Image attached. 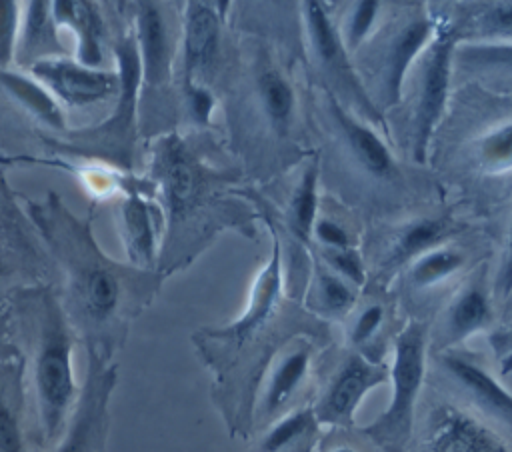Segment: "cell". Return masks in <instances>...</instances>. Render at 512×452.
<instances>
[{"label": "cell", "mask_w": 512, "mask_h": 452, "mask_svg": "<svg viewBox=\"0 0 512 452\" xmlns=\"http://www.w3.org/2000/svg\"><path fill=\"white\" fill-rule=\"evenodd\" d=\"M330 452H356V450L350 448V446H338V448H334V450H330Z\"/></svg>", "instance_id": "obj_43"}, {"label": "cell", "mask_w": 512, "mask_h": 452, "mask_svg": "<svg viewBox=\"0 0 512 452\" xmlns=\"http://www.w3.org/2000/svg\"><path fill=\"white\" fill-rule=\"evenodd\" d=\"M20 346L26 344V386L32 442L48 452L64 434L80 386L74 380L72 350L78 342L64 314L56 284L22 288L10 294Z\"/></svg>", "instance_id": "obj_2"}, {"label": "cell", "mask_w": 512, "mask_h": 452, "mask_svg": "<svg viewBox=\"0 0 512 452\" xmlns=\"http://www.w3.org/2000/svg\"><path fill=\"white\" fill-rule=\"evenodd\" d=\"M456 232V224L448 218H418L410 222L394 240L386 266L414 262L422 254L442 246Z\"/></svg>", "instance_id": "obj_25"}, {"label": "cell", "mask_w": 512, "mask_h": 452, "mask_svg": "<svg viewBox=\"0 0 512 452\" xmlns=\"http://www.w3.org/2000/svg\"><path fill=\"white\" fill-rule=\"evenodd\" d=\"M316 212H318V162L314 160L302 172L288 206L290 230L304 244H308L312 238Z\"/></svg>", "instance_id": "obj_29"}, {"label": "cell", "mask_w": 512, "mask_h": 452, "mask_svg": "<svg viewBox=\"0 0 512 452\" xmlns=\"http://www.w3.org/2000/svg\"><path fill=\"white\" fill-rule=\"evenodd\" d=\"M0 88L16 102L30 118H34L44 128L46 134H62L68 130V114L60 102L44 88L34 76L14 68H0Z\"/></svg>", "instance_id": "obj_24"}, {"label": "cell", "mask_w": 512, "mask_h": 452, "mask_svg": "<svg viewBox=\"0 0 512 452\" xmlns=\"http://www.w3.org/2000/svg\"><path fill=\"white\" fill-rule=\"evenodd\" d=\"M312 350L310 344L298 340L284 348L268 368L264 386L256 404L258 416L264 420L274 418L302 388L310 372Z\"/></svg>", "instance_id": "obj_22"}, {"label": "cell", "mask_w": 512, "mask_h": 452, "mask_svg": "<svg viewBox=\"0 0 512 452\" xmlns=\"http://www.w3.org/2000/svg\"><path fill=\"white\" fill-rule=\"evenodd\" d=\"M500 372H502V376H508V374H512V350L502 358V366H500Z\"/></svg>", "instance_id": "obj_42"}, {"label": "cell", "mask_w": 512, "mask_h": 452, "mask_svg": "<svg viewBox=\"0 0 512 452\" xmlns=\"http://www.w3.org/2000/svg\"><path fill=\"white\" fill-rule=\"evenodd\" d=\"M318 426L312 408L292 410L268 428L258 452H310Z\"/></svg>", "instance_id": "obj_27"}, {"label": "cell", "mask_w": 512, "mask_h": 452, "mask_svg": "<svg viewBox=\"0 0 512 452\" xmlns=\"http://www.w3.org/2000/svg\"><path fill=\"white\" fill-rule=\"evenodd\" d=\"M326 108L354 162L372 178H392L396 164L380 136L364 122H358L332 92L326 94Z\"/></svg>", "instance_id": "obj_20"}, {"label": "cell", "mask_w": 512, "mask_h": 452, "mask_svg": "<svg viewBox=\"0 0 512 452\" xmlns=\"http://www.w3.org/2000/svg\"><path fill=\"white\" fill-rule=\"evenodd\" d=\"M512 294V218L508 226L506 246L500 258V266L494 278V296L496 298H508Z\"/></svg>", "instance_id": "obj_41"}, {"label": "cell", "mask_w": 512, "mask_h": 452, "mask_svg": "<svg viewBox=\"0 0 512 452\" xmlns=\"http://www.w3.org/2000/svg\"><path fill=\"white\" fill-rule=\"evenodd\" d=\"M312 234L324 246V250L350 248V234L332 218H316Z\"/></svg>", "instance_id": "obj_40"}, {"label": "cell", "mask_w": 512, "mask_h": 452, "mask_svg": "<svg viewBox=\"0 0 512 452\" xmlns=\"http://www.w3.org/2000/svg\"><path fill=\"white\" fill-rule=\"evenodd\" d=\"M436 30V20L426 14H416L400 24L388 38L380 58V100L382 106H396L402 98L406 72L426 50Z\"/></svg>", "instance_id": "obj_17"}, {"label": "cell", "mask_w": 512, "mask_h": 452, "mask_svg": "<svg viewBox=\"0 0 512 452\" xmlns=\"http://www.w3.org/2000/svg\"><path fill=\"white\" fill-rule=\"evenodd\" d=\"M428 340V324L420 320L408 322L394 338V360L388 368L392 398L376 420L360 428L384 452H406L408 448L426 376Z\"/></svg>", "instance_id": "obj_4"}, {"label": "cell", "mask_w": 512, "mask_h": 452, "mask_svg": "<svg viewBox=\"0 0 512 452\" xmlns=\"http://www.w3.org/2000/svg\"><path fill=\"white\" fill-rule=\"evenodd\" d=\"M0 162V294L56 284L58 272Z\"/></svg>", "instance_id": "obj_5"}, {"label": "cell", "mask_w": 512, "mask_h": 452, "mask_svg": "<svg viewBox=\"0 0 512 452\" xmlns=\"http://www.w3.org/2000/svg\"><path fill=\"white\" fill-rule=\"evenodd\" d=\"M454 66L476 74L512 76V42H464L456 46Z\"/></svg>", "instance_id": "obj_28"}, {"label": "cell", "mask_w": 512, "mask_h": 452, "mask_svg": "<svg viewBox=\"0 0 512 452\" xmlns=\"http://www.w3.org/2000/svg\"><path fill=\"white\" fill-rule=\"evenodd\" d=\"M20 354H22V348L18 342V328L14 322L10 296H8V302L0 308V360H8Z\"/></svg>", "instance_id": "obj_39"}, {"label": "cell", "mask_w": 512, "mask_h": 452, "mask_svg": "<svg viewBox=\"0 0 512 452\" xmlns=\"http://www.w3.org/2000/svg\"><path fill=\"white\" fill-rule=\"evenodd\" d=\"M20 202L62 280L58 296L76 340L86 354L112 362L164 276L118 262L100 248L92 232L96 202L86 216L72 212L54 190L42 198L20 194Z\"/></svg>", "instance_id": "obj_1"}, {"label": "cell", "mask_w": 512, "mask_h": 452, "mask_svg": "<svg viewBox=\"0 0 512 452\" xmlns=\"http://www.w3.org/2000/svg\"><path fill=\"white\" fill-rule=\"evenodd\" d=\"M270 236H272L270 260L254 280L244 314L228 326L204 328L194 334V342L202 352V356L214 354L222 348L228 350V348L242 346L274 314L282 296V258H280V238L272 224H270Z\"/></svg>", "instance_id": "obj_9"}, {"label": "cell", "mask_w": 512, "mask_h": 452, "mask_svg": "<svg viewBox=\"0 0 512 452\" xmlns=\"http://www.w3.org/2000/svg\"><path fill=\"white\" fill-rule=\"evenodd\" d=\"M390 380L386 364L370 360L362 352H350L330 376L312 412L318 424L352 426L364 396Z\"/></svg>", "instance_id": "obj_12"}, {"label": "cell", "mask_w": 512, "mask_h": 452, "mask_svg": "<svg viewBox=\"0 0 512 452\" xmlns=\"http://www.w3.org/2000/svg\"><path fill=\"white\" fill-rule=\"evenodd\" d=\"M58 24L52 14V2H26L20 34L14 54V66L22 72H28L34 64L42 60L66 58L68 48L60 40Z\"/></svg>", "instance_id": "obj_23"}, {"label": "cell", "mask_w": 512, "mask_h": 452, "mask_svg": "<svg viewBox=\"0 0 512 452\" xmlns=\"http://www.w3.org/2000/svg\"><path fill=\"white\" fill-rule=\"evenodd\" d=\"M52 14L58 26L72 30L76 36L74 60L86 68H102L106 64V46L110 48L104 8L88 0H56L52 2Z\"/></svg>", "instance_id": "obj_19"}, {"label": "cell", "mask_w": 512, "mask_h": 452, "mask_svg": "<svg viewBox=\"0 0 512 452\" xmlns=\"http://www.w3.org/2000/svg\"><path fill=\"white\" fill-rule=\"evenodd\" d=\"M492 322V300L482 282L464 284L444 308L436 336V352L450 350Z\"/></svg>", "instance_id": "obj_21"}, {"label": "cell", "mask_w": 512, "mask_h": 452, "mask_svg": "<svg viewBox=\"0 0 512 452\" xmlns=\"http://www.w3.org/2000/svg\"><path fill=\"white\" fill-rule=\"evenodd\" d=\"M456 46L458 36L454 26L436 20L434 36L420 56L422 60L412 116V156L420 164L426 162L432 136L448 102Z\"/></svg>", "instance_id": "obj_7"}, {"label": "cell", "mask_w": 512, "mask_h": 452, "mask_svg": "<svg viewBox=\"0 0 512 452\" xmlns=\"http://www.w3.org/2000/svg\"><path fill=\"white\" fill-rule=\"evenodd\" d=\"M118 228L126 248V262L136 268L156 270L164 216L154 200V188L124 194L118 208Z\"/></svg>", "instance_id": "obj_16"}, {"label": "cell", "mask_w": 512, "mask_h": 452, "mask_svg": "<svg viewBox=\"0 0 512 452\" xmlns=\"http://www.w3.org/2000/svg\"><path fill=\"white\" fill-rule=\"evenodd\" d=\"M324 260L328 264V270L346 280L350 286L358 288L364 284V266L360 254L350 248H338V250H324Z\"/></svg>", "instance_id": "obj_36"}, {"label": "cell", "mask_w": 512, "mask_h": 452, "mask_svg": "<svg viewBox=\"0 0 512 452\" xmlns=\"http://www.w3.org/2000/svg\"><path fill=\"white\" fill-rule=\"evenodd\" d=\"M182 96L188 118L198 126H208L216 104L212 90L206 86H186L182 88Z\"/></svg>", "instance_id": "obj_38"}, {"label": "cell", "mask_w": 512, "mask_h": 452, "mask_svg": "<svg viewBox=\"0 0 512 452\" xmlns=\"http://www.w3.org/2000/svg\"><path fill=\"white\" fill-rule=\"evenodd\" d=\"M64 110H88L100 104L116 102L120 92V78L116 70L86 68L74 58L42 60L28 70Z\"/></svg>", "instance_id": "obj_11"}, {"label": "cell", "mask_w": 512, "mask_h": 452, "mask_svg": "<svg viewBox=\"0 0 512 452\" xmlns=\"http://www.w3.org/2000/svg\"><path fill=\"white\" fill-rule=\"evenodd\" d=\"M378 14H380V2L362 0L352 6L346 18L344 36H342L346 50H356L360 46V42L372 32L378 20Z\"/></svg>", "instance_id": "obj_33"}, {"label": "cell", "mask_w": 512, "mask_h": 452, "mask_svg": "<svg viewBox=\"0 0 512 452\" xmlns=\"http://www.w3.org/2000/svg\"><path fill=\"white\" fill-rule=\"evenodd\" d=\"M6 302H8V296H6V294H0V308H2Z\"/></svg>", "instance_id": "obj_44"}, {"label": "cell", "mask_w": 512, "mask_h": 452, "mask_svg": "<svg viewBox=\"0 0 512 452\" xmlns=\"http://www.w3.org/2000/svg\"><path fill=\"white\" fill-rule=\"evenodd\" d=\"M426 452H512L510 442L482 416L454 404H438L426 424Z\"/></svg>", "instance_id": "obj_15"}, {"label": "cell", "mask_w": 512, "mask_h": 452, "mask_svg": "<svg viewBox=\"0 0 512 452\" xmlns=\"http://www.w3.org/2000/svg\"><path fill=\"white\" fill-rule=\"evenodd\" d=\"M384 326V308L380 304L364 306L352 320L348 328V338L354 348L368 346Z\"/></svg>", "instance_id": "obj_35"}, {"label": "cell", "mask_w": 512, "mask_h": 452, "mask_svg": "<svg viewBox=\"0 0 512 452\" xmlns=\"http://www.w3.org/2000/svg\"><path fill=\"white\" fill-rule=\"evenodd\" d=\"M132 16L140 54L138 118L142 134L150 122L154 104H158L156 116L160 114V100L166 98L172 84L176 64V34L172 30V16L162 2H134Z\"/></svg>", "instance_id": "obj_6"}, {"label": "cell", "mask_w": 512, "mask_h": 452, "mask_svg": "<svg viewBox=\"0 0 512 452\" xmlns=\"http://www.w3.org/2000/svg\"><path fill=\"white\" fill-rule=\"evenodd\" d=\"M88 366L70 422L48 452H106L110 434V398L118 380L116 362L86 354Z\"/></svg>", "instance_id": "obj_8"}, {"label": "cell", "mask_w": 512, "mask_h": 452, "mask_svg": "<svg viewBox=\"0 0 512 452\" xmlns=\"http://www.w3.org/2000/svg\"><path fill=\"white\" fill-rule=\"evenodd\" d=\"M436 362L446 380L482 418L512 432V392L492 376L482 360L450 348L436 352Z\"/></svg>", "instance_id": "obj_13"}, {"label": "cell", "mask_w": 512, "mask_h": 452, "mask_svg": "<svg viewBox=\"0 0 512 452\" xmlns=\"http://www.w3.org/2000/svg\"><path fill=\"white\" fill-rule=\"evenodd\" d=\"M256 94L268 124L284 136L294 118L296 96L290 80L272 64H264L256 74Z\"/></svg>", "instance_id": "obj_26"}, {"label": "cell", "mask_w": 512, "mask_h": 452, "mask_svg": "<svg viewBox=\"0 0 512 452\" xmlns=\"http://www.w3.org/2000/svg\"><path fill=\"white\" fill-rule=\"evenodd\" d=\"M480 28L490 42H512V2L490 6L480 16Z\"/></svg>", "instance_id": "obj_37"}, {"label": "cell", "mask_w": 512, "mask_h": 452, "mask_svg": "<svg viewBox=\"0 0 512 452\" xmlns=\"http://www.w3.org/2000/svg\"><path fill=\"white\" fill-rule=\"evenodd\" d=\"M314 302L322 314L340 318L352 310L356 302V290L328 268H320L316 272Z\"/></svg>", "instance_id": "obj_31"}, {"label": "cell", "mask_w": 512, "mask_h": 452, "mask_svg": "<svg viewBox=\"0 0 512 452\" xmlns=\"http://www.w3.org/2000/svg\"><path fill=\"white\" fill-rule=\"evenodd\" d=\"M228 2H186L182 10V88L206 86L220 56Z\"/></svg>", "instance_id": "obj_14"}, {"label": "cell", "mask_w": 512, "mask_h": 452, "mask_svg": "<svg viewBox=\"0 0 512 452\" xmlns=\"http://www.w3.org/2000/svg\"><path fill=\"white\" fill-rule=\"evenodd\" d=\"M466 262V254L458 248L450 246H438L420 258H416L410 266V282L416 288H430L452 274H456Z\"/></svg>", "instance_id": "obj_30"}, {"label": "cell", "mask_w": 512, "mask_h": 452, "mask_svg": "<svg viewBox=\"0 0 512 452\" xmlns=\"http://www.w3.org/2000/svg\"><path fill=\"white\" fill-rule=\"evenodd\" d=\"M476 160L488 174L512 170V120L498 124L478 138Z\"/></svg>", "instance_id": "obj_32"}, {"label": "cell", "mask_w": 512, "mask_h": 452, "mask_svg": "<svg viewBox=\"0 0 512 452\" xmlns=\"http://www.w3.org/2000/svg\"><path fill=\"white\" fill-rule=\"evenodd\" d=\"M110 6V52L114 54V60L118 64L116 72L120 78V92L112 106V112L96 124L68 128L62 134H46L36 130V136L54 156H72V160L100 162L120 172L134 174L136 142L140 136V54L134 32L132 4L112 2Z\"/></svg>", "instance_id": "obj_3"}, {"label": "cell", "mask_w": 512, "mask_h": 452, "mask_svg": "<svg viewBox=\"0 0 512 452\" xmlns=\"http://www.w3.org/2000/svg\"><path fill=\"white\" fill-rule=\"evenodd\" d=\"M302 20L306 30L308 50L316 66L328 76L330 82L346 90V98L358 106L360 114L370 122H382V114L372 102V98L362 88L358 76L352 70L348 60L346 46L342 42L340 32L330 20L322 2H304L302 4Z\"/></svg>", "instance_id": "obj_10"}, {"label": "cell", "mask_w": 512, "mask_h": 452, "mask_svg": "<svg viewBox=\"0 0 512 452\" xmlns=\"http://www.w3.org/2000/svg\"><path fill=\"white\" fill-rule=\"evenodd\" d=\"M24 354L0 360V452H32Z\"/></svg>", "instance_id": "obj_18"}, {"label": "cell", "mask_w": 512, "mask_h": 452, "mask_svg": "<svg viewBox=\"0 0 512 452\" xmlns=\"http://www.w3.org/2000/svg\"><path fill=\"white\" fill-rule=\"evenodd\" d=\"M20 22V2L0 0V68L14 66Z\"/></svg>", "instance_id": "obj_34"}]
</instances>
